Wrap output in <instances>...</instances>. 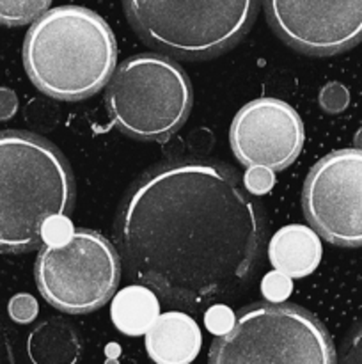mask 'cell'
<instances>
[{
    "instance_id": "9",
    "label": "cell",
    "mask_w": 362,
    "mask_h": 364,
    "mask_svg": "<svg viewBox=\"0 0 362 364\" xmlns=\"http://www.w3.org/2000/svg\"><path fill=\"white\" fill-rule=\"evenodd\" d=\"M263 9L272 31L309 55H334L362 41V2L270 0Z\"/></svg>"
},
{
    "instance_id": "10",
    "label": "cell",
    "mask_w": 362,
    "mask_h": 364,
    "mask_svg": "<svg viewBox=\"0 0 362 364\" xmlns=\"http://www.w3.org/2000/svg\"><path fill=\"white\" fill-rule=\"evenodd\" d=\"M229 142L238 162L272 173L286 169L304 146V124L287 103L259 98L238 110L229 128Z\"/></svg>"
},
{
    "instance_id": "1",
    "label": "cell",
    "mask_w": 362,
    "mask_h": 364,
    "mask_svg": "<svg viewBox=\"0 0 362 364\" xmlns=\"http://www.w3.org/2000/svg\"><path fill=\"white\" fill-rule=\"evenodd\" d=\"M114 238L138 287L174 308L199 311L247 288L263 258L266 220L229 166L170 160L131 183Z\"/></svg>"
},
{
    "instance_id": "8",
    "label": "cell",
    "mask_w": 362,
    "mask_h": 364,
    "mask_svg": "<svg viewBox=\"0 0 362 364\" xmlns=\"http://www.w3.org/2000/svg\"><path fill=\"white\" fill-rule=\"evenodd\" d=\"M302 206L316 235L341 247H362V151L337 149L316 162Z\"/></svg>"
},
{
    "instance_id": "12",
    "label": "cell",
    "mask_w": 362,
    "mask_h": 364,
    "mask_svg": "<svg viewBox=\"0 0 362 364\" xmlns=\"http://www.w3.org/2000/svg\"><path fill=\"white\" fill-rule=\"evenodd\" d=\"M322 252L318 235L300 224L280 228L268 245V258L275 272L290 279L314 272L322 262Z\"/></svg>"
},
{
    "instance_id": "6",
    "label": "cell",
    "mask_w": 362,
    "mask_h": 364,
    "mask_svg": "<svg viewBox=\"0 0 362 364\" xmlns=\"http://www.w3.org/2000/svg\"><path fill=\"white\" fill-rule=\"evenodd\" d=\"M114 124L137 141H165L192 109V85L183 68L158 53H138L114 70L105 92Z\"/></svg>"
},
{
    "instance_id": "11",
    "label": "cell",
    "mask_w": 362,
    "mask_h": 364,
    "mask_svg": "<svg viewBox=\"0 0 362 364\" xmlns=\"http://www.w3.org/2000/svg\"><path fill=\"white\" fill-rule=\"evenodd\" d=\"M144 345L156 364H190L201 352V329L187 313H163L146 333Z\"/></svg>"
},
{
    "instance_id": "4",
    "label": "cell",
    "mask_w": 362,
    "mask_h": 364,
    "mask_svg": "<svg viewBox=\"0 0 362 364\" xmlns=\"http://www.w3.org/2000/svg\"><path fill=\"white\" fill-rule=\"evenodd\" d=\"M123 7L133 31L149 46L180 59L201 60L233 48L251 31L259 4L126 0Z\"/></svg>"
},
{
    "instance_id": "21",
    "label": "cell",
    "mask_w": 362,
    "mask_h": 364,
    "mask_svg": "<svg viewBox=\"0 0 362 364\" xmlns=\"http://www.w3.org/2000/svg\"><path fill=\"white\" fill-rule=\"evenodd\" d=\"M206 326L212 333H224L233 327V318H231L229 311L226 308H216L209 311V315L206 316Z\"/></svg>"
},
{
    "instance_id": "14",
    "label": "cell",
    "mask_w": 362,
    "mask_h": 364,
    "mask_svg": "<svg viewBox=\"0 0 362 364\" xmlns=\"http://www.w3.org/2000/svg\"><path fill=\"white\" fill-rule=\"evenodd\" d=\"M110 316L123 334L142 336L160 316V301L148 288L131 284L112 299Z\"/></svg>"
},
{
    "instance_id": "20",
    "label": "cell",
    "mask_w": 362,
    "mask_h": 364,
    "mask_svg": "<svg viewBox=\"0 0 362 364\" xmlns=\"http://www.w3.org/2000/svg\"><path fill=\"white\" fill-rule=\"evenodd\" d=\"M273 183H275L273 173L268 169H263V167H251L243 178L245 191L254 196L266 194L273 187Z\"/></svg>"
},
{
    "instance_id": "3",
    "label": "cell",
    "mask_w": 362,
    "mask_h": 364,
    "mask_svg": "<svg viewBox=\"0 0 362 364\" xmlns=\"http://www.w3.org/2000/svg\"><path fill=\"white\" fill-rule=\"evenodd\" d=\"M116 59L112 28L87 7L46 11L25 36V71L39 91L55 100L78 102L102 91Z\"/></svg>"
},
{
    "instance_id": "5",
    "label": "cell",
    "mask_w": 362,
    "mask_h": 364,
    "mask_svg": "<svg viewBox=\"0 0 362 364\" xmlns=\"http://www.w3.org/2000/svg\"><path fill=\"white\" fill-rule=\"evenodd\" d=\"M209 364H337L323 323L295 304L258 302L240 309L216 338Z\"/></svg>"
},
{
    "instance_id": "2",
    "label": "cell",
    "mask_w": 362,
    "mask_h": 364,
    "mask_svg": "<svg viewBox=\"0 0 362 364\" xmlns=\"http://www.w3.org/2000/svg\"><path fill=\"white\" fill-rule=\"evenodd\" d=\"M73 205L75 178L60 149L28 132H0V251L39 247L48 224Z\"/></svg>"
},
{
    "instance_id": "18",
    "label": "cell",
    "mask_w": 362,
    "mask_h": 364,
    "mask_svg": "<svg viewBox=\"0 0 362 364\" xmlns=\"http://www.w3.org/2000/svg\"><path fill=\"white\" fill-rule=\"evenodd\" d=\"M38 301L28 294L14 295L7 306V313L16 323H31L38 316Z\"/></svg>"
},
{
    "instance_id": "17",
    "label": "cell",
    "mask_w": 362,
    "mask_h": 364,
    "mask_svg": "<svg viewBox=\"0 0 362 364\" xmlns=\"http://www.w3.org/2000/svg\"><path fill=\"white\" fill-rule=\"evenodd\" d=\"M291 288L293 287H291L290 277L283 276L279 272L266 274L261 283L263 295H265V299H268L266 302H272V304H283L290 297Z\"/></svg>"
},
{
    "instance_id": "23",
    "label": "cell",
    "mask_w": 362,
    "mask_h": 364,
    "mask_svg": "<svg viewBox=\"0 0 362 364\" xmlns=\"http://www.w3.org/2000/svg\"><path fill=\"white\" fill-rule=\"evenodd\" d=\"M0 364H16L9 333H7L2 318H0Z\"/></svg>"
},
{
    "instance_id": "15",
    "label": "cell",
    "mask_w": 362,
    "mask_h": 364,
    "mask_svg": "<svg viewBox=\"0 0 362 364\" xmlns=\"http://www.w3.org/2000/svg\"><path fill=\"white\" fill-rule=\"evenodd\" d=\"M50 11V0H0V23L7 27L38 21Z\"/></svg>"
},
{
    "instance_id": "24",
    "label": "cell",
    "mask_w": 362,
    "mask_h": 364,
    "mask_svg": "<svg viewBox=\"0 0 362 364\" xmlns=\"http://www.w3.org/2000/svg\"><path fill=\"white\" fill-rule=\"evenodd\" d=\"M355 149L362 151V128L355 134Z\"/></svg>"
},
{
    "instance_id": "13",
    "label": "cell",
    "mask_w": 362,
    "mask_h": 364,
    "mask_svg": "<svg viewBox=\"0 0 362 364\" xmlns=\"http://www.w3.org/2000/svg\"><path fill=\"white\" fill-rule=\"evenodd\" d=\"M27 352L32 364H75L80 359L82 343L70 323L52 318L32 329Z\"/></svg>"
},
{
    "instance_id": "22",
    "label": "cell",
    "mask_w": 362,
    "mask_h": 364,
    "mask_svg": "<svg viewBox=\"0 0 362 364\" xmlns=\"http://www.w3.org/2000/svg\"><path fill=\"white\" fill-rule=\"evenodd\" d=\"M18 98L11 89L0 87V121L9 119L16 114Z\"/></svg>"
},
{
    "instance_id": "7",
    "label": "cell",
    "mask_w": 362,
    "mask_h": 364,
    "mask_svg": "<svg viewBox=\"0 0 362 364\" xmlns=\"http://www.w3.org/2000/svg\"><path fill=\"white\" fill-rule=\"evenodd\" d=\"M34 276L48 304L62 313L85 315L114 299L121 279L119 255L96 231H71L41 249Z\"/></svg>"
},
{
    "instance_id": "19",
    "label": "cell",
    "mask_w": 362,
    "mask_h": 364,
    "mask_svg": "<svg viewBox=\"0 0 362 364\" xmlns=\"http://www.w3.org/2000/svg\"><path fill=\"white\" fill-rule=\"evenodd\" d=\"M339 364H362V318L355 323L344 340Z\"/></svg>"
},
{
    "instance_id": "16",
    "label": "cell",
    "mask_w": 362,
    "mask_h": 364,
    "mask_svg": "<svg viewBox=\"0 0 362 364\" xmlns=\"http://www.w3.org/2000/svg\"><path fill=\"white\" fill-rule=\"evenodd\" d=\"M318 102L327 114H339L348 107L350 92L339 82H330V84L323 85V89L319 91Z\"/></svg>"
}]
</instances>
